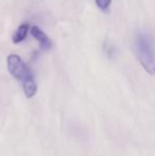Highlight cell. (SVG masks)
<instances>
[{
	"label": "cell",
	"mask_w": 155,
	"mask_h": 156,
	"mask_svg": "<svg viewBox=\"0 0 155 156\" xmlns=\"http://www.w3.org/2000/svg\"><path fill=\"white\" fill-rule=\"evenodd\" d=\"M136 55L143 69L151 76H155V51L149 36L139 34L135 43Z\"/></svg>",
	"instance_id": "1"
},
{
	"label": "cell",
	"mask_w": 155,
	"mask_h": 156,
	"mask_svg": "<svg viewBox=\"0 0 155 156\" xmlns=\"http://www.w3.org/2000/svg\"><path fill=\"white\" fill-rule=\"evenodd\" d=\"M6 63H8L9 72L16 80L20 81L21 83L27 80V79L33 76L31 70L28 68V66L26 65L25 62L17 54H10L8 56V58H6Z\"/></svg>",
	"instance_id": "2"
},
{
	"label": "cell",
	"mask_w": 155,
	"mask_h": 156,
	"mask_svg": "<svg viewBox=\"0 0 155 156\" xmlns=\"http://www.w3.org/2000/svg\"><path fill=\"white\" fill-rule=\"evenodd\" d=\"M31 34L34 38L39 43V46H41V50H49L51 48V41L48 38V36L45 34L41 29L37 27V26H33L31 27Z\"/></svg>",
	"instance_id": "3"
},
{
	"label": "cell",
	"mask_w": 155,
	"mask_h": 156,
	"mask_svg": "<svg viewBox=\"0 0 155 156\" xmlns=\"http://www.w3.org/2000/svg\"><path fill=\"white\" fill-rule=\"evenodd\" d=\"M23 93H25L26 97H27L28 99L33 98V97L35 96L36 91H37V84H36L33 76H31V78L23 81Z\"/></svg>",
	"instance_id": "4"
},
{
	"label": "cell",
	"mask_w": 155,
	"mask_h": 156,
	"mask_svg": "<svg viewBox=\"0 0 155 156\" xmlns=\"http://www.w3.org/2000/svg\"><path fill=\"white\" fill-rule=\"evenodd\" d=\"M29 23H23L18 27L17 31L14 33L13 35V43L14 44H19L21 43L23 41H25L26 37H27V34H28V31H29Z\"/></svg>",
	"instance_id": "5"
},
{
	"label": "cell",
	"mask_w": 155,
	"mask_h": 156,
	"mask_svg": "<svg viewBox=\"0 0 155 156\" xmlns=\"http://www.w3.org/2000/svg\"><path fill=\"white\" fill-rule=\"evenodd\" d=\"M96 4L100 10L107 12L111 4H112V0H96Z\"/></svg>",
	"instance_id": "6"
}]
</instances>
